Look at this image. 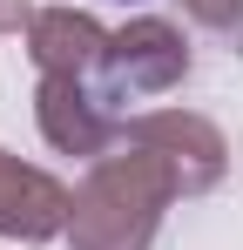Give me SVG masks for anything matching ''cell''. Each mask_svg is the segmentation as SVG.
Returning <instances> with one entry per match:
<instances>
[{
	"label": "cell",
	"mask_w": 243,
	"mask_h": 250,
	"mask_svg": "<svg viewBox=\"0 0 243 250\" xmlns=\"http://www.w3.org/2000/svg\"><path fill=\"white\" fill-rule=\"evenodd\" d=\"M176 176L149 156L142 142H122L101 163H88L75 203H68V237L75 250H149L162 230V209L176 203Z\"/></svg>",
	"instance_id": "6da1fadb"
},
{
	"label": "cell",
	"mask_w": 243,
	"mask_h": 250,
	"mask_svg": "<svg viewBox=\"0 0 243 250\" xmlns=\"http://www.w3.org/2000/svg\"><path fill=\"white\" fill-rule=\"evenodd\" d=\"M182 75H189L182 27H176V21H162V14H142V21L115 27V41H108V54H101V68L88 75V88H95V102H101L108 115L135 122L128 108H135V102L169 95Z\"/></svg>",
	"instance_id": "7a4b0ae2"
},
{
	"label": "cell",
	"mask_w": 243,
	"mask_h": 250,
	"mask_svg": "<svg viewBox=\"0 0 243 250\" xmlns=\"http://www.w3.org/2000/svg\"><path fill=\"white\" fill-rule=\"evenodd\" d=\"M122 142H142L149 156H162V169L176 176L182 196L216 189L223 169H230V142H223V128L209 122V115H196V108H149V115L128 122Z\"/></svg>",
	"instance_id": "3957f363"
},
{
	"label": "cell",
	"mask_w": 243,
	"mask_h": 250,
	"mask_svg": "<svg viewBox=\"0 0 243 250\" xmlns=\"http://www.w3.org/2000/svg\"><path fill=\"white\" fill-rule=\"evenodd\" d=\"M34 122H40V135H47V149L88 156V163H101L108 149H122V135H128V122L108 115V108L95 102V88L75 82V75H40V88H34Z\"/></svg>",
	"instance_id": "277c9868"
},
{
	"label": "cell",
	"mask_w": 243,
	"mask_h": 250,
	"mask_svg": "<svg viewBox=\"0 0 243 250\" xmlns=\"http://www.w3.org/2000/svg\"><path fill=\"white\" fill-rule=\"evenodd\" d=\"M68 189L47 176L40 163H20L0 149V237H20V244H47L68 230Z\"/></svg>",
	"instance_id": "5b68a950"
},
{
	"label": "cell",
	"mask_w": 243,
	"mask_h": 250,
	"mask_svg": "<svg viewBox=\"0 0 243 250\" xmlns=\"http://www.w3.org/2000/svg\"><path fill=\"white\" fill-rule=\"evenodd\" d=\"M108 41H115V34H108L88 7H40L34 21H27V54H34L40 75H75V82H88V75L101 68Z\"/></svg>",
	"instance_id": "8992f818"
},
{
	"label": "cell",
	"mask_w": 243,
	"mask_h": 250,
	"mask_svg": "<svg viewBox=\"0 0 243 250\" xmlns=\"http://www.w3.org/2000/svg\"><path fill=\"white\" fill-rule=\"evenodd\" d=\"M202 27H243V0H182Z\"/></svg>",
	"instance_id": "52a82bcc"
},
{
	"label": "cell",
	"mask_w": 243,
	"mask_h": 250,
	"mask_svg": "<svg viewBox=\"0 0 243 250\" xmlns=\"http://www.w3.org/2000/svg\"><path fill=\"white\" fill-rule=\"evenodd\" d=\"M40 7L34 0H0V34H27V21H34Z\"/></svg>",
	"instance_id": "ba28073f"
}]
</instances>
